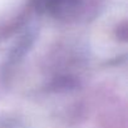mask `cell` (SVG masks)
Returning <instances> with one entry per match:
<instances>
[{
    "instance_id": "cell-1",
    "label": "cell",
    "mask_w": 128,
    "mask_h": 128,
    "mask_svg": "<svg viewBox=\"0 0 128 128\" xmlns=\"http://www.w3.org/2000/svg\"><path fill=\"white\" fill-rule=\"evenodd\" d=\"M35 8L59 19L74 16L83 6L84 0H34Z\"/></svg>"
}]
</instances>
